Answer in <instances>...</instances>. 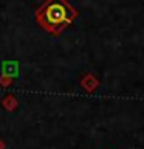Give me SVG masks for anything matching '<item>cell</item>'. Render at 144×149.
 <instances>
[{"label":"cell","instance_id":"1","mask_svg":"<svg viewBox=\"0 0 144 149\" xmlns=\"http://www.w3.org/2000/svg\"><path fill=\"white\" fill-rule=\"evenodd\" d=\"M78 17V11L67 0H45L36 11V22L51 34H60Z\"/></svg>","mask_w":144,"mask_h":149}]
</instances>
